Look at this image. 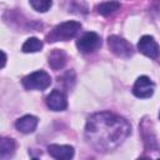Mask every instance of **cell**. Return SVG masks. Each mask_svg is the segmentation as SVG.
I'll use <instances>...</instances> for the list:
<instances>
[{
    "mask_svg": "<svg viewBox=\"0 0 160 160\" xmlns=\"http://www.w3.org/2000/svg\"><path fill=\"white\" fill-rule=\"evenodd\" d=\"M129 121L120 115L101 111L91 115L85 126V138L96 151L106 152L115 150L130 135Z\"/></svg>",
    "mask_w": 160,
    "mask_h": 160,
    "instance_id": "obj_1",
    "label": "cell"
},
{
    "mask_svg": "<svg viewBox=\"0 0 160 160\" xmlns=\"http://www.w3.org/2000/svg\"><path fill=\"white\" fill-rule=\"evenodd\" d=\"M81 29V24L79 21H65L59 25H56L46 36V40L49 42L55 41H66L72 39L78 31Z\"/></svg>",
    "mask_w": 160,
    "mask_h": 160,
    "instance_id": "obj_2",
    "label": "cell"
},
{
    "mask_svg": "<svg viewBox=\"0 0 160 160\" xmlns=\"http://www.w3.org/2000/svg\"><path fill=\"white\" fill-rule=\"evenodd\" d=\"M50 84H51V78L44 70L34 71L22 79L24 88L29 90H44L49 88Z\"/></svg>",
    "mask_w": 160,
    "mask_h": 160,
    "instance_id": "obj_3",
    "label": "cell"
},
{
    "mask_svg": "<svg viewBox=\"0 0 160 160\" xmlns=\"http://www.w3.org/2000/svg\"><path fill=\"white\" fill-rule=\"evenodd\" d=\"M108 45H109V49L119 58L128 59V58L132 56V54H134L132 45L128 40H125L118 35L109 36L108 38Z\"/></svg>",
    "mask_w": 160,
    "mask_h": 160,
    "instance_id": "obj_4",
    "label": "cell"
},
{
    "mask_svg": "<svg viewBox=\"0 0 160 160\" xmlns=\"http://www.w3.org/2000/svg\"><path fill=\"white\" fill-rule=\"evenodd\" d=\"M100 45H101L100 36L92 31L84 34L76 41V46H78L79 51H81V52H91V51L96 50L98 48H100Z\"/></svg>",
    "mask_w": 160,
    "mask_h": 160,
    "instance_id": "obj_5",
    "label": "cell"
},
{
    "mask_svg": "<svg viewBox=\"0 0 160 160\" xmlns=\"http://www.w3.org/2000/svg\"><path fill=\"white\" fill-rule=\"evenodd\" d=\"M154 89H155V85L148 76H140L136 79L132 86V94L136 98L146 99L154 94Z\"/></svg>",
    "mask_w": 160,
    "mask_h": 160,
    "instance_id": "obj_6",
    "label": "cell"
},
{
    "mask_svg": "<svg viewBox=\"0 0 160 160\" xmlns=\"http://www.w3.org/2000/svg\"><path fill=\"white\" fill-rule=\"evenodd\" d=\"M138 49L140 50L141 54H144L145 56L151 58V59H156L160 54L158 42L150 35H144L142 38H140V40L138 42Z\"/></svg>",
    "mask_w": 160,
    "mask_h": 160,
    "instance_id": "obj_7",
    "label": "cell"
},
{
    "mask_svg": "<svg viewBox=\"0 0 160 160\" xmlns=\"http://www.w3.org/2000/svg\"><path fill=\"white\" fill-rule=\"evenodd\" d=\"M46 105L50 110H54V111L65 110L68 106V100L65 94L60 90H52L46 98Z\"/></svg>",
    "mask_w": 160,
    "mask_h": 160,
    "instance_id": "obj_8",
    "label": "cell"
},
{
    "mask_svg": "<svg viewBox=\"0 0 160 160\" xmlns=\"http://www.w3.org/2000/svg\"><path fill=\"white\" fill-rule=\"evenodd\" d=\"M48 152L50 156L58 160H69L74 156V148L70 145H58L51 144L48 146Z\"/></svg>",
    "mask_w": 160,
    "mask_h": 160,
    "instance_id": "obj_9",
    "label": "cell"
},
{
    "mask_svg": "<svg viewBox=\"0 0 160 160\" xmlns=\"http://www.w3.org/2000/svg\"><path fill=\"white\" fill-rule=\"evenodd\" d=\"M38 126V118L34 115H25L16 120L15 128L22 134H30Z\"/></svg>",
    "mask_w": 160,
    "mask_h": 160,
    "instance_id": "obj_10",
    "label": "cell"
},
{
    "mask_svg": "<svg viewBox=\"0 0 160 160\" xmlns=\"http://www.w3.org/2000/svg\"><path fill=\"white\" fill-rule=\"evenodd\" d=\"M48 61H49V65L54 70H59V69L64 68L66 64V54H65V51H62L60 49H55L50 52Z\"/></svg>",
    "mask_w": 160,
    "mask_h": 160,
    "instance_id": "obj_11",
    "label": "cell"
},
{
    "mask_svg": "<svg viewBox=\"0 0 160 160\" xmlns=\"http://www.w3.org/2000/svg\"><path fill=\"white\" fill-rule=\"evenodd\" d=\"M15 148H16V144L12 139L2 138L1 142H0V156H1V159H6V158L12 156L14 152H15Z\"/></svg>",
    "mask_w": 160,
    "mask_h": 160,
    "instance_id": "obj_12",
    "label": "cell"
},
{
    "mask_svg": "<svg viewBox=\"0 0 160 160\" xmlns=\"http://www.w3.org/2000/svg\"><path fill=\"white\" fill-rule=\"evenodd\" d=\"M120 9V2L116 1V0H110V1H105L100 5L96 6V10L100 15H104V16H109L111 14H114L116 10Z\"/></svg>",
    "mask_w": 160,
    "mask_h": 160,
    "instance_id": "obj_13",
    "label": "cell"
},
{
    "mask_svg": "<svg viewBox=\"0 0 160 160\" xmlns=\"http://www.w3.org/2000/svg\"><path fill=\"white\" fill-rule=\"evenodd\" d=\"M42 49V42L38 38H29L24 45H22V51L24 52H36Z\"/></svg>",
    "mask_w": 160,
    "mask_h": 160,
    "instance_id": "obj_14",
    "label": "cell"
},
{
    "mask_svg": "<svg viewBox=\"0 0 160 160\" xmlns=\"http://www.w3.org/2000/svg\"><path fill=\"white\" fill-rule=\"evenodd\" d=\"M30 4H31V6H32L36 11H39V12H45V11H48V10L51 8L52 1H51V0H30Z\"/></svg>",
    "mask_w": 160,
    "mask_h": 160,
    "instance_id": "obj_15",
    "label": "cell"
},
{
    "mask_svg": "<svg viewBox=\"0 0 160 160\" xmlns=\"http://www.w3.org/2000/svg\"><path fill=\"white\" fill-rule=\"evenodd\" d=\"M1 55H2V64H1V68H4L5 61H6V55H5V52H4V51H1Z\"/></svg>",
    "mask_w": 160,
    "mask_h": 160,
    "instance_id": "obj_16",
    "label": "cell"
},
{
    "mask_svg": "<svg viewBox=\"0 0 160 160\" xmlns=\"http://www.w3.org/2000/svg\"><path fill=\"white\" fill-rule=\"evenodd\" d=\"M159 119H160V112H159Z\"/></svg>",
    "mask_w": 160,
    "mask_h": 160,
    "instance_id": "obj_17",
    "label": "cell"
}]
</instances>
